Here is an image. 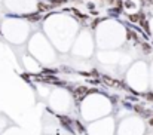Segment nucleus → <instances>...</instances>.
I'll return each instance as SVG.
<instances>
[]
</instances>
